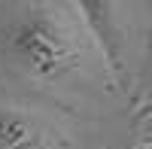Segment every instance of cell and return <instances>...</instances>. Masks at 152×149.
Here are the masks:
<instances>
[{
  "label": "cell",
  "instance_id": "cell-2",
  "mask_svg": "<svg viewBox=\"0 0 152 149\" xmlns=\"http://www.w3.org/2000/svg\"><path fill=\"white\" fill-rule=\"evenodd\" d=\"M37 137V128L28 116L15 110H0V149H21Z\"/></svg>",
  "mask_w": 152,
  "mask_h": 149
},
{
  "label": "cell",
  "instance_id": "cell-3",
  "mask_svg": "<svg viewBox=\"0 0 152 149\" xmlns=\"http://www.w3.org/2000/svg\"><path fill=\"white\" fill-rule=\"evenodd\" d=\"M21 149H52V146H49V143H46V140L40 137V134H37V137H34V140H31L28 146H21Z\"/></svg>",
  "mask_w": 152,
  "mask_h": 149
},
{
  "label": "cell",
  "instance_id": "cell-1",
  "mask_svg": "<svg viewBox=\"0 0 152 149\" xmlns=\"http://www.w3.org/2000/svg\"><path fill=\"white\" fill-rule=\"evenodd\" d=\"M9 49L18 64L40 79H55L76 67L82 52V40L76 24L64 12L37 9L24 15L9 34Z\"/></svg>",
  "mask_w": 152,
  "mask_h": 149
}]
</instances>
